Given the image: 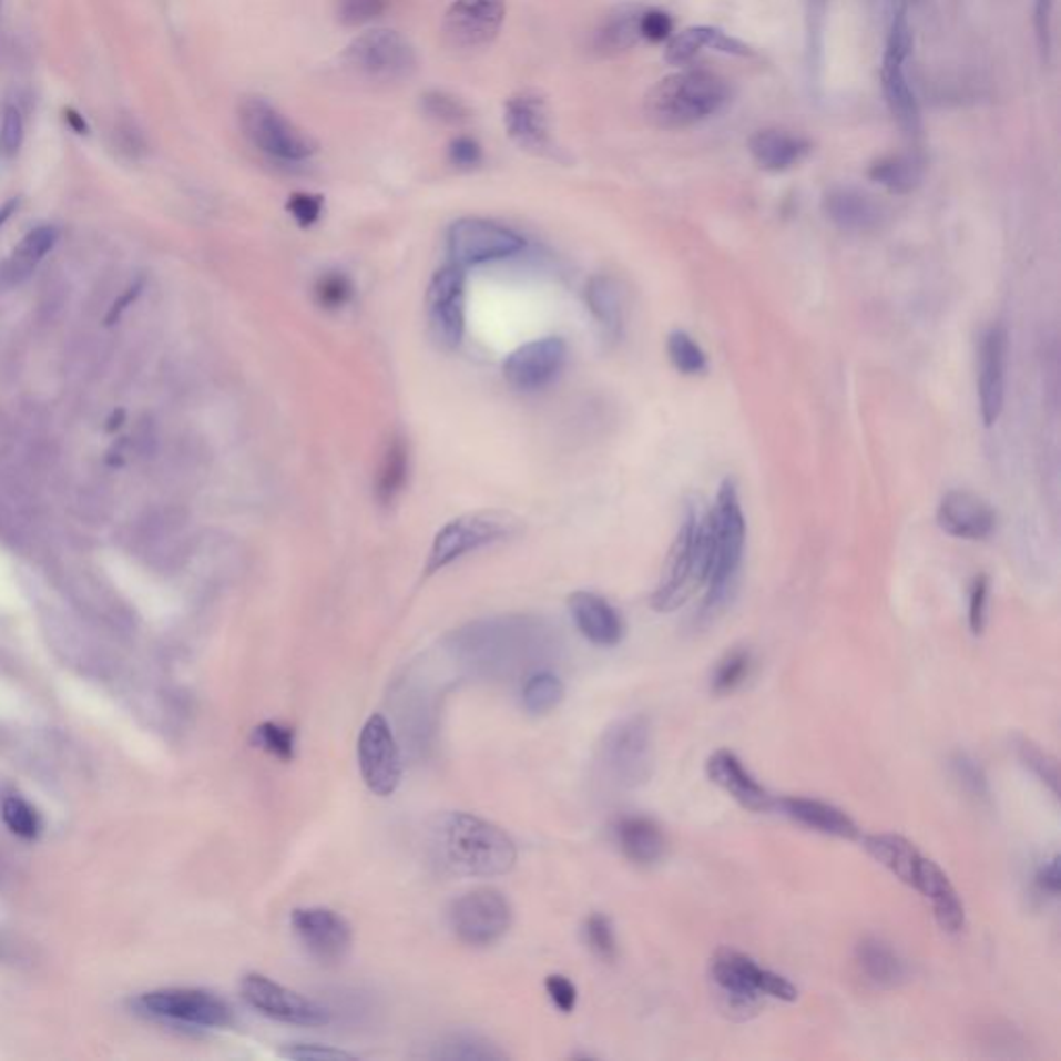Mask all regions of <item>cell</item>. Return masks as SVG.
Returning a JSON list of instances; mask_svg holds the SVG:
<instances>
[{
    "label": "cell",
    "instance_id": "obj_40",
    "mask_svg": "<svg viewBox=\"0 0 1061 1061\" xmlns=\"http://www.w3.org/2000/svg\"><path fill=\"white\" fill-rule=\"evenodd\" d=\"M429 1058L443 1061H500L507 1055L476 1034H450L433 1045Z\"/></svg>",
    "mask_w": 1061,
    "mask_h": 1061
},
{
    "label": "cell",
    "instance_id": "obj_50",
    "mask_svg": "<svg viewBox=\"0 0 1061 1061\" xmlns=\"http://www.w3.org/2000/svg\"><path fill=\"white\" fill-rule=\"evenodd\" d=\"M392 0H336V17L347 28H359L388 11Z\"/></svg>",
    "mask_w": 1061,
    "mask_h": 1061
},
{
    "label": "cell",
    "instance_id": "obj_44",
    "mask_svg": "<svg viewBox=\"0 0 1061 1061\" xmlns=\"http://www.w3.org/2000/svg\"><path fill=\"white\" fill-rule=\"evenodd\" d=\"M753 672V653L748 650H732L717 662L712 674V691L715 695H730L741 688Z\"/></svg>",
    "mask_w": 1061,
    "mask_h": 1061
},
{
    "label": "cell",
    "instance_id": "obj_60",
    "mask_svg": "<svg viewBox=\"0 0 1061 1061\" xmlns=\"http://www.w3.org/2000/svg\"><path fill=\"white\" fill-rule=\"evenodd\" d=\"M761 996L779 999V1001H796L798 989L786 977L765 968L761 977Z\"/></svg>",
    "mask_w": 1061,
    "mask_h": 1061
},
{
    "label": "cell",
    "instance_id": "obj_3",
    "mask_svg": "<svg viewBox=\"0 0 1061 1061\" xmlns=\"http://www.w3.org/2000/svg\"><path fill=\"white\" fill-rule=\"evenodd\" d=\"M443 865L465 877H498L512 871L517 846L502 827L471 813H448L436 827Z\"/></svg>",
    "mask_w": 1061,
    "mask_h": 1061
},
{
    "label": "cell",
    "instance_id": "obj_5",
    "mask_svg": "<svg viewBox=\"0 0 1061 1061\" xmlns=\"http://www.w3.org/2000/svg\"><path fill=\"white\" fill-rule=\"evenodd\" d=\"M707 577V554H705V531L703 517L693 507L686 508L681 529L665 558L664 571L660 583L651 595V608L655 612H674L688 602V598L705 585Z\"/></svg>",
    "mask_w": 1061,
    "mask_h": 1061
},
{
    "label": "cell",
    "instance_id": "obj_17",
    "mask_svg": "<svg viewBox=\"0 0 1061 1061\" xmlns=\"http://www.w3.org/2000/svg\"><path fill=\"white\" fill-rule=\"evenodd\" d=\"M507 0H455L442 21L443 42L455 50L490 47L502 30Z\"/></svg>",
    "mask_w": 1061,
    "mask_h": 1061
},
{
    "label": "cell",
    "instance_id": "obj_22",
    "mask_svg": "<svg viewBox=\"0 0 1061 1061\" xmlns=\"http://www.w3.org/2000/svg\"><path fill=\"white\" fill-rule=\"evenodd\" d=\"M763 970L753 958L743 951L722 948L712 958V979L717 989L728 999L730 1008L748 1012L761 998Z\"/></svg>",
    "mask_w": 1061,
    "mask_h": 1061
},
{
    "label": "cell",
    "instance_id": "obj_25",
    "mask_svg": "<svg viewBox=\"0 0 1061 1061\" xmlns=\"http://www.w3.org/2000/svg\"><path fill=\"white\" fill-rule=\"evenodd\" d=\"M707 777L712 779L717 788L732 796L738 805L748 810H767L772 807V796L757 782L745 767V763L738 759L728 748L715 751L705 765Z\"/></svg>",
    "mask_w": 1061,
    "mask_h": 1061
},
{
    "label": "cell",
    "instance_id": "obj_15",
    "mask_svg": "<svg viewBox=\"0 0 1061 1061\" xmlns=\"http://www.w3.org/2000/svg\"><path fill=\"white\" fill-rule=\"evenodd\" d=\"M431 338L442 349H457L465 334V268L446 264L429 280L426 293Z\"/></svg>",
    "mask_w": 1061,
    "mask_h": 1061
},
{
    "label": "cell",
    "instance_id": "obj_46",
    "mask_svg": "<svg viewBox=\"0 0 1061 1061\" xmlns=\"http://www.w3.org/2000/svg\"><path fill=\"white\" fill-rule=\"evenodd\" d=\"M1018 759L1022 765L1030 769L1034 776L1039 777L1053 796L1060 794V769L1058 761L1053 759L1041 746L1034 745L1029 738H1020L1016 745Z\"/></svg>",
    "mask_w": 1061,
    "mask_h": 1061
},
{
    "label": "cell",
    "instance_id": "obj_35",
    "mask_svg": "<svg viewBox=\"0 0 1061 1061\" xmlns=\"http://www.w3.org/2000/svg\"><path fill=\"white\" fill-rule=\"evenodd\" d=\"M585 295L589 312L600 324L603 336L619 340L624 330V303L619 283L608 274H598L589 280Z\"/></svg>",
    "mask_w": 1061,
    "mask_h": 1061
},
{
    "label": "cell",
    "instance_id": "obj_48",
    "mask_svg": "<svg viewBox=\"0 0 1061 1061\" xmlns=\"http://www.w3.org/2000/svg\"><path fill=\"white\" fill-rule=\"evenodd\" d=\"M583 935H585L586 948L593 951L600 960H605V962L616 960L619 941H616V934H614V925L605 915H600V912L591 915L585 920Z\"/></svg>",
    "mask_w": 1061,
    "mask_h": 1061
},
{
    "label": "cell",
    "instance_id": "obj_36",
    "mask_svg": "<svg viewBox=\"0 0 1061 1061\" xmlns=\"http://www.w3.org/2000/svg\"><path fill=\"white\" fill-rule=\"evenodd\" d=\"M409 446L400 436H395L384 448L376 476V500L381 507H392L397 502L409 481Z\"/></svg>",
    "mask_w": 1061,
    "mask_h": 1061
},
{
    "label": "cell",
    "instance_id": "obj_38",
    "mask_svg": "<svg viewBox=\"0 0 1061 1061\" xmlns=\"http://www.w3.org/2000/svg\"><path fill=\"white\" fill-rule=\"evenodd\" d=\"M869 178L873 183L886 187L891 193H910L917 190L920 181V166L912 156L904 154H891L884 159L875 160L869 166Z\"/></svg>",
    "mask_w": 1061,
    "mask_h": 1061
},
{
    "label": "cell",
    "instance_id": "obj_51",
    "mask_svg": "<svg viewBox=\"0 0 1061 1061\" xmlns=\"http://www.w3.org/2000/svg\"><path fill=\"white\" fill-rule=\"evenodd\" d=\"M286 210L288 214L295 218V222L302 226V228H309L314 226L319 216H322V210H324V197L322 195H314V193H305V191H299V193H293L286 202Z\"/></svg>",
    "mask_w": 1061,
    "mask_h": 1061
},
{
    "label": "cell",
    "instance_id": "obj_23",
    "mask_svg": "<svg viewBox=\"0 0 1061 1061\" xmlns=\"http://www.w3.org/2000/svg\"><path fill=\"white\" fill-rule=\"evenodd\" d=\"M937 524L951 538L979 541L993 533L998 514L981 496L968 490H951L939 502Z\"/></svg>",
    "mask_w": 1061,
    "mask_h": 1061
},
{
    "label": "cell",
    "instance_id": "obj_20",
    "mask_svg": "<svg viewBox=\"0 0 1061 1061\" xmlns=\"http://www.w3.org/2000/svg\"><path fill=\"white\" fill-rule=\"evenodd\" d=\"M504 127L510 142L533 156H554L550 109L538 92H519L504 104Z\"/></svg>",
    "mask_w": 1061,
    "mask_h": 1061
},
{
    "label": "cell",
    "instance_id": "obj_52",
    "mask_svg": "<svg viewBox=\"0 0 1061 1061\" xmlns=\"http://www.w3.org/2000/svg\"><path fill=\"white\" fill-rule=\"evenodd\" d=\"M25 125L23 116L17 106H7L2 111V127H0V150L4 156H16L23 145Z\"/></svg>",
    "mask_w": 1061,
    "mask_h": 1061
},
{
    "label": "cell",
    "instance_id": "obj_54",
    "mask_svg": "<svg viewBox=\"0 0 1061 1061\" xmlns=\"http://www.w3.org/2000/svg\"><path fill=\"white\" fill-rule=\"evenodd\" d=\"M448 160L455 169L473 171L477 166H481V162H483V147L473 137L460 135L448 145Z\"/></svg>",
    "mask_w": 1061,
    "mask_h": 1061
},
{
    "label": "cell",
    "instance_id": "obj_34",
    "mask_svg": "<svg viewBox=\"0 0 1061 1061\" xmlns=\"http://www.w3.org/2000/svg\"><path fill=\"white\" fill-rule=\"evenodd\" d=\"M863 848L873 860L915 889L922 856L912 841L898 834H871L863 838Z\"/></svg>",
    "mask_w": 1061,
    "mask_h": 1061
},
{
    "label": "cell",
    "instance_id": "obj_62",
    "mask_svg": "<svg viewBox=\"0 0 1061 1061\" xmlns=\"http://www.w3.org/2000/svg\"><path fill=\"white\" fill-rule=\"evenodd\" d=\"M64 121H67V125L73 129L78 135H88V133H90L88 121L81 116L80 112L73 111V109H67V111H64Z\"/></svg>",
    "mask_w": 1061,
    "mask_h": 1061
},
{
    "label": "cell",
    "instance_id": "obj_59",
    "mask_svg": "<svg viewBox=\"0 0 1061 1061\" xmlns=\"http://www.w3.org/2000/svg\"><path fill=\"white\" fill-rule=\"evenodd\" d=\"M1053 2L1055 0H1034V30L1039 48L1049 59L1051 54V21H1053Z\"/></svg>",
    "mask_w": 1061,
    "mask_h": 1061
},
{
    "label": "cell",
    "instance_id": "obj_30",
    "mask_svg": "<svg viewBox=\"0 0 1061 1061\" xmlns=\"http://www.w3.org/2000/svg\"><path fill=\"white\" fill-rule=\"evenodd\" d=\"M614 840L619 844L620 853L641 867L657 865L667 850L662 827L643 815L620 817L614 824Z\"/></svg>",
    "mask_w": 1061,
    "mask_h": 1061
},
{
    "label": "cell",
    "instance_id": "obj_12",
    "mask_svg": "<svg viewBox=\"0 0 1061 1061\" xmlns=\"http://www.w3.org/2000/svg\"><path fill=\"white\" fill-rule=\"evenodd\" d=\"M448 257L460 268L521 254L524 238L512 228L486 218H460L448 228Z\"/></svg>",
    "mask_w": 1061,
    "mask_h": 1061
},
{
    "label": "cell",
    "instance_id": "obj_43",
    "mask_svg": "<svg viewBox=\"0 0 1061 1061\" xmlns=\"http://www.w3.org/2000/svg\"><path fill=\"white\" fill-rule=\"evenodd\" d=\"M950 774L958 788L972 798L975 803H989L991 800V788L989 779L981 767V763L968 755L965 751H958L950 757Z\"/></svg>",
    "mask_w": 1061,
    "mask_h": 1061
},
{
    "label": "cell",
    "instance_id": "obj_16",
    "mask_svg": "<svg viewBox=\"0 0 1061 1061\" xmlns=\"http://www.w3.org/2000/svg\"><path fill=\"white\" fill-rule=\"evenodd\" d=\"M145 1012L197 1029H226L233 1024V1010L222 999L200 989H162L142 998Z\"/></svg>",
    "mask_w": 1061,
    "mask_h": 1061
},
{
    "label": "cell",
    "instance_id": "obj_27",
    "mask_svg": "<svg viewBox=\"0 0 1061 1061\" xmlns=\"http://www.w3.org/2000/svg\"><path fill=\"white\" fill-rule=\"evenodd\" d=\"M776 807L790 817L803 827H808L813 832H819L824 836L840 838V840H858L860 829L853 822L850 815H846L841 808L834 807L824 800L817 798H805V796H788L777 800Z\"/></svg>",
    "mask_w": 1061,
    "mask_h": 1061
},
{
    "label": "cell",
    "instance_id": "obj_53",
    "mask_svg": "<svg viewBox=\"0 0 1061 1061\" xmlns=\"http://www.w3.org/2000/svg\"><path fill=\"white\" fill-rule=\"evenodd\" d=\"M674 17L660 9H643L641 16V38L651 44H662L674 35Z\"/></svg>",
    "mask_w": 1061,
    "mask_h": 1061
},
{
    "label": "cell",
    "instance_id": "obj_24",
    "mask_svg": "<svg viewBox=\"0 0 1061 1061\" xmlns=\"http://www.w3.org/2000/svg\"><path fill=\"white\" fill-rule=\"evenodd\" d=\"M827 221L836 228L853 235L879 231L887 221V210L873 195L856 187H834L824 197Z\"/></svg>",
    "mask_w": 1061,
    "mask_h": 1061
},
{
    "label": "cell",
    "instance_id": "obj_61",
    "mask_svg": "<svg viewBox=\"0 0 1061 1061\" xmlns=\"http://www.w3.org/2000/svg\"><path fill=\"white\" fill-rule=\"evenodd\" d=\"M1034 887H1037L1043 896H1051V898H1058V896H1060V858H1058V856L1049 858V860H1045V863L1037 869V873H1034Z\"/></svg>",
    "mask_w": 1061,
    "mask_h": 1061
},
{
    "label": "cell",
    "instance_id": "obj_31",
    "mask_svg": "<svg viewBox=\"0 0 1061 1061\" xmlns=\"http://www.w3.org/2000/svg\"><path fill=\"white\" fill-rule=\"evenodd\" d=\"M703 48H712L724 54L732 57H751L753 50L746 47L745 42L732 38L728 33L710 28V25H697L688 28L682 32L674 33L667 44H665V61L672 67H684L691 63Z\"/></svg>",
    "mask_w": 1061,
    "mask_h": 1061
},
{
    "label": "cell",
    "instance_id": "obj_18",
    "mask_svg": "<svg viewBox=\"0 0 1061 1061\" xmlns=\"http://www.w3.org/2000/svg\"><path fill=\"white\" fill-rule=\"evenodd\" d=\"M290 925L305 950L322 962H340L349 953L353 943L349 920L330 908H297L290 915Z\"/></svg>",
    "mask_w": 1061,
    "mask_h": 1061
},
{
    "label": "cell",
    "instance_id": "obj_11",
    "mask_svg": "<svg viewBox=\"0 0 1061 1061\" xmlns=\"http://www.w3.org/2000/svg\"><path fill=\"white\" fill-rule=\"evenodd\" d=\"M450 927L462 943L486 948L498 943L512 925V908L504 894L479 887L460 896L450 908Z\"/></svg>",
    "mask_w": 1061,
    "mask_h": 1061
},
{
    "label": "cell",
    "instance_id": "obj_7",
    "mask_svg": "<svg viewBox=\"0 0 1061 1061\" xmlns=\"http://www.w3.org/2000/svg\"><path fill=\"white\" fill-rule=\"evenodd\" d=\"M343 63L367 83L392 85L411 80L417 71V52L395 30H369L357 35L343 52Z\"/></svg>",
    "mask_w": 1061,
    "mask_h": 1061
},
{
    "label": "cell",
    "instance_id": "obj_28",
    "mask_svg": "<svg viewBox=\"0 0 1061 1061\" xmlns=\"http://www.w3.org/2000/svg\"><path fill=\"white\" fill-rule=\"evenodd\" d=\"M915 889L931 902L935 920L946 934H960L965 929V904L960 900L956 887L951 886L950 877L937 863L922 858Z\"/></svg>",
    "mask_w": 1061,
    "mask_h": 1061
},
{
    "label": "cell",
    "instance_id": "obj_21",
    "mask_svg": "<svg viewBox=\"0 0 1061 1061\" xmlns=\"http://www.w3.org/2000/svg\"><path fill=\"white\" fill-rule=\"evenodd\" d=\"M1006 369H1008V333L1001 324H993L982 334L979 349V407L982 424L991 428L998 424L1006 402Z\"/></svg>",
    "mask_w": 1061,
    "mask_h": 1061
},
{
    "label": "cell",
    "instance_id": "obj_19",
    "mask_svg": "<svg viewBox=\"0 0 1061 1061\" xmlns=\"http://www.w3.org/2000/svg\"><path fill=\"white\" fill-rule=\"evenodd\" d=\"M567 364V345L558 336L531 340L512 350L504 364V378L514 390L535 392L560 376Z\"/></svg>",
    "mask_w": 1061,
    "mask_h": 1061
},
{
    "label": "cell",
    "instance_id": "obj_4",
    "mask_svg": "<svg viewBox=\"0 0 1061 1061\" xmlns=\"http://www.w3.org/2000/svg\"><path fill=\"white\" fill-rule=\"evenodd\" d=\"M728 102V81L712 71L688 69L657 81L645 95L643 111L653 127L679 131L712 119Z\"/></svg>",
    "mask_w": 1061,
    "mask_h": 1061
},
{
    "label": "cell",
    "instance_id": "obj_57",
    "mask_svg": "<svg viewBox=\"0 0 1061 1061\" xmlns=\"http://www.w3.org/2000/svg\"><path fill=\"white\" fill-rule=\"evenodd\" d=\"M286 1060L297 1061H353L357 1060L355 1053L334 1049V1047L324 1045H293L283 1051Z\"/></svg>",
    "mask_w": 1061,
    "mask_h": 1061
},
{
    "label": "cell",
    "instance_id": "obj_58",
    "mask_svg": "<svg viewBox=\"0 0 1061 1061\" xmlns=\"http://www.w3.org/2000/svg\"><path fill=\"white\" fill-rule=\"evenodd\" d=\"M114 142L119 143L121 152L127 154L129 159H142L147 154V143H145L142 131L129 121H123V123L116 125Z\"/></svg>",
    "mask_w": 1061,
    "mask_h": 1061
},
{
    "label": "cell",
    "instance_id": "obj_49",
    "mask_svg": "<svg viewBox=\"0 0 1061 1061\" xmlns=\"http://www.w3.org/2000/svg\"><path fill=\"white\" fill-rule=\"evenodd\" d=\"M2 822L23 840H33L40 834V817L25 800L11 796L2 803Z\"/></svg>",
    "mask_w": 1061,
    "mask_h": 1061
},
{
    "label": "cell",
    "instance_id": "obj_29",
    "mask_svg": "<svg viewBox=\"0 0 1061 1061\" xmlns=\"http://www.w3.org/2000/svg\"><path fill=\"white\" fill-rule=\"evenodd\" d=\"M748 152L767 173H786L807 160L813 145L805 137L782 129H763L748 140Z\"/></svg>",
    "mask_w": 1061,
    "mask_h": 1061
},
{
    "label": "cell",
    "instance_id": "obj_42",
    "mask_svg": "<svg viewBox=\"0 0 1061 1061\" xmlns=\"http://www.w3.org/2000/svg\"><path fill=\"white\" fill-rule=\"evenodd\" d=\"M667 359L682 376H703L710 369V361L705 350L701 349L697 340L684 330H674L667 334L665 340Z\"/></svg>",
    "mask_w": 1061,
    "mask_h": 1061
},
{
    "label": "cell",
    "instance_id": "obj_37",
    "mask_svg": "<svg viewBox=\"0 0 1061 1061\" xmlns=\"http://www.w3.org/2000/svg\"><path fill=\"white\" fill-rule=\"evenodd\" d=\"M59 238V231L54 226H38L28 237L21 241L17 247L16 254L9 259V264L0 272V276L9 285H19L23 283L32 269L44 259V255L54 247Z\"/></svg>",
    "mask_w": 1061,
    "mask_h": 1061
},
{
    "label": "cell",
    "instance_id": "obj_9",
    "mask_svg": "<svg viewBox=\"0 0 1061 1061\" xmlns=\"http://www.w3.org/2000/svg\"><path fill=\"white\" fill-rule=\"evenodd\" d=\"M517 519L504 512H469L443 524L433 538L426 574H436L467 554L517 533Z\"/></svg>",
    "mask_w": 1061,
    "mask_h": 1061
},
{
    "label": "cell",
    "instance_id": "obj_14",
    "mask_svg": "<svg viewBox=\"0 0 1061 1061\" xmlns=\"http://www.w3.org/2000/svg\"><path fill=\"white\" fill-rule=\"evenodd\" d=\"M357 761L365 786L376 796H392L400 786L402 759L397 736L388 720L374 713L367 717L357 741Z\"/></svg>",
    "mask_w": 1061,
    "mask_h": 1061
},
{
    "label": "cell",
    "instance_id": "obj_32",
    "mask_svg": "<svg viewBox=\"0 0 1061 1061\" xmlns=\"http://www.w3.org/2000/svg\"><path fill=\"white\" fill-rule=\"evenodd\" d=\"M641 4H620L614 11L603 17L595 28L591 47L602 57H619L636 47L641 38Z\"/></svg>",
    "mask_w": 1061,
    "mask_h": 1061
},
{
    "label": "cell",
    "instance_id": "obj_10",
    "mask_svg": "<svg viewBox=\"0 0 1061 1061\" xmlns=\"http://www.w3.org/2000/svg\"><path fill=\"white\" fill-rule=\"evenodd\" d=\"M910 50H912V28L908 21V9L902 2L894 13V21L887 35L884 64H881V85H884L887 106L894 114V119L898 121V125L908 135H917L920 131L919 100L906 73Z\"/></svg>",
    "mask_w": 1061,
    "mask_h": 1061
},
{
    "label": "cell",
    "instance_id": "obj_1",
    "mask_svg": "<svg viewBox=\"0 0 1061 1061\" xmlns=\"http://www.w3.org/2000/svg\"><path fill=\"white\" fill-rule=\"evenodd\" d=\"M448 651L476 674L508 679L541 670L539 662L552 651V634L541 620L529 616L477 620L452 633Z\"/></svg>",
    "mask_w": 1061,
    "mask_h": 1061
},
{
    "label": "cell",
    "instance_id": "obj_6",
    "mask_svg": "<svg viewBox=\"0 0 1061 1061\" xmlns=\"http://www.w3.org/2000/svg\"><path fill=\"white\" fill-rule=\"evenodd\" d=\"M600 765L605 777L620 788H636L650 782L655 765L650 720L633 715L605 730L600 743Z\"/></svg>",
    "mask_w": 1061,
    "mask_h": 1061
},
{
    "label": "cell",
    "instance_id": "obj_33",
    "mask_svg": "<svg viewBox=\"0 0 1061 1061\" xmlns=\"http://www.w3.org/2000/svg\"><path fill=\"white\" fill-rule=\"evenodd\" d=\"M856 965L877 989H896L908 981V965L902 956L879 937H865L856 946Z\"/></svg>",
    "mask_w": 1061,
    "mask_h": 1061
},
{
    "label": "cell",
    "instance_id": "obj_41",
    "mask_svg": "<svg viewBox=\"0 0 1061 1061\" xmlns=\"http://www.w3.org/2000/svg\"><path fill=\"white\" fill-rule=\"evenodd\" d=\"M421 114L443 127H460L471 121V111L457 95L448 94L443 90H429L419 98Z\"/></svg>",
    "mask_w": 1061,
    "mask_h": 1061
},
{
    "label": "cell",
    "instance_id": "obj_8",
    "mask_svg": "<svg viewBox=\"0 0 1061 1061\" xmlns=\"http://www.w3.org/2000/svg\"><path fill=\"white\" fill-rule=\"evenodd\" d=\"M238 125L245 140L269 159L302 162L317 152V143L266 98L252 95L238 104Z\"/></svg>",
    "mask_w": 1061,
    "mask_h": 1061
},
{
    "label": "cell",
    "instance_id": "obj_26",
    "mask_svg": "<svg viewBox=\"0 0 1061 1061\" xmlns=\"http://www.w3.org/2000/svg\"><path fill=\"white\" fill-rule=\"evenodd\" d=\"M569 610L579 633L598 647H614L624 639V620L619 610L591 591H577L569 598Z\"/></svg>",
    "mask_w": 1061,
    "mask_h": 1061
},
{
    "label": "cell",
    "instance_id": "obj_45",
    "mask_svg": "<svg viewBox=\"0 0 1061 1061\" xmlns=\"http://www.w3.org/2000/svg\"><path fill=\"white\" fill-rule=\"evenodd\" d=\"M252 743L280 761H293L297 753L295 730L283 726L278 722H264L255 726L252 732Z\"/></svg>",
    "mask_w": 1061,
    "mask_h": 1061
},
{
    "label": "cell",
    "instance_id": "obj_55",
    "mask_svg": "<svg viewBox=\"0 0 1061 1061\" xmlns=\"http://www.w3.org/2000/svg\"><path fill=\"white\" fill-rule=\"evenodd\" d=\"M987 600H989V579L985 574H979L972 586H970V600H968V626L972 634L982 633L985 620H987Z\"/></svg>",
    "mask_w": 1061,
    "mask_h": 1061
},
{
    "label": "cell",
    "instance_id": "obj_56",
    "mask_svg": "<svg viewBox=\"0 0 1061 1061\" xmlns=\"http://www.w3.org/2000/svg\"><path fill=\"white\" fill-rule=\"evenodd\" d=\"M545 993L550 1001L554 1003L555 1008L562 1012V1014H571L577 1008V999H579V991L574 987V982L564 977V975H550L545 979Z\"/></svg>",
    "mask_w": 1061,
    "mask_h": 1061
},
{
    "label": "cell",
    "instance_id": "obj_63",
    "mask_svg": "<svg viewBox=\"0 0 1061 1061\" xmlns=\"http://www.w3.org/2000/svg\"><path fill=\"white\" fill-rule=\"evenodd\" d=\"M16 206H17V202L16 200H13V202H9L7 206L0 207V226H2L4 222L9 221V216L13 214V210H16Z\"/></svg>",
    "mask_w": 1061,
    "mask_h": 1061
},
{
    "label": "cell",
    "instance_id": "obj_47",
    "mask_svg": "<svg viewBox=\"0 0 1061 1061\" xmlns=\"http://www.w3.org/2000/svg\"><path fill=\"white\" fill-rule=\"evenodd\" d=\"M353 293H355V286L350 283L349 276L340 269L324 272L314 286L317 305L328 312H338L347 307L353 299Z\"/></svg>",
    "mask_w": 1061,
    "mask_h": 1061
},
{
    "label": "cell",
    "instance_id": "obj_13",
    "mask_svg": "<svg viewBox=\"0 0 1061 1061\" xmlns=\"http://www.w3.org/2000/svg\"><path fill=\"white\" fill-rule=\"evenodd\" d=\"M241 998L255 1012L269 1020L293 1027H324L330 1022V1012L314 999L272 981L266 975L252 972L241 981Z\"/></svg>",
    "mask_w": 1061,
    "mask_h": 1061
},
{
    "label": "cell",
    "instance_id": "obj_2",
    "mask_svg": "<svg viewBox=\"0 0 1061 1061\" xmlns=\"http://www.w3.org/2000/svg\"><path fill=\"white\" fill-rule=\"evenodd\" d=\"M703 531L707 554V577L703 585L707 593L703 610L713 614L728 602L745 558V512L732 479L720 486L715 507L703 517Z\"/></svg>",
    "mask_w": 1061,
    "mask_h": 1061
},
{
    "label": "cell",
    "instance_id": "obj_39",
    "mask_svg": "<svg viewBox=\"0 0 1061 1061\" xmlns=\"http://www.w3.org/2000/svg\"><path fill=\"white\" fill-rule=\"evenodd\" d=\"M524 712L531 715H545L554 712L564 698V684L550 670H535L524 679L523 693Z\"/></svg>",
    "mask_w": 1061,
    "mask_h": 1061
}]
</instances>
